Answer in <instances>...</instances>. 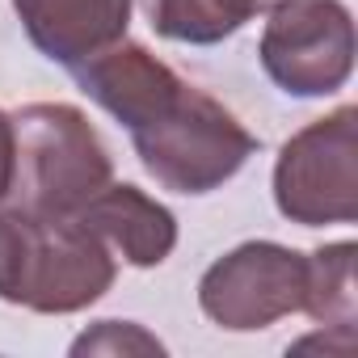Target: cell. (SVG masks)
I'll return each instance as SVG.
<instances>
[{"label":"cell","instance_id":"6da1fadb","mask_svg":"<svg viewBox=\"0 0 358 358\" xmlns=\"http://www.w3.org/2000/svg\"><path fill=\"white\" fill-rule=\"evenodd\" d=\"M118 278V257L76 220L0 203V299L68 316L93 308Z\"/></svg>","mask_w":358,"mask_h":358},{"label":"cell","instance_id":"7a4b0ae2","mask_svg":"<svg viewBox=\"0 0 358 358\" xmlns=\"http://www.w3.org/2000/svg\"><path fill=\"white\" fill-rule=\"evenodd\" d=\"M106 182H114V160L85 110L34 101L13 114V186L5 203L38 215H76Z\"/></svg>","mask_w":358,"mask_h":358},{"label":"cell","instance_id":"3957f363","mask_svg":"<svg viewBox=\"0 0 358 358\" xmlns=\"http://www.w3.org/2000/svg\"><path fill=\"white\" fill-rule=\"evenodd\" d=\"M139 164L173 194H211L249 164L257 139L207 89L182 80L148 122L131 131Z\"/></svg>","mask_w":358,"mask_h":358},{"label":"cell","instance_id":"277c9868","mask_svg":"<svg viewBox=\"0 0 358 358\" xmlns=\"http://www.w3.org/2000/svg\"><path fill=\"white\" fill-rule=\"evenodd\" d=\"M274 207L299 228L358 220V110L333 114L295 131L274 160Z\"/></svg>","mask_w":358,"mask_h":358},{"label":"cell","instance_id":"5b68a950","mask_svg":"<svg viewBox=\"0 0 358 358\" xmlns=\"http://www.w3.org/2000/svg\"><path fill=\"white\" fill-rule=\"evenodd\" d=\"M354 13L341 0H278L257 55L287 97H329L354 72Z\"/></svg>","mask_w":358,"mask_h":358},{"label":"cell","instance_id":"8992f818","mask_svg":"<svg viewBox=\"0 0 358 358\" xmlns=\"http://www.w3.org/2000/svg\"><path fill=\"white\" fill-rule=\"evenodd\" d=\"M308 253L278 241H245L207 266L199 278V308L228 333H257L303 312Z\"/></svg>","mask_w":358,"mask_h":358},{"label":"cell","instance_id":"52a82bcc","mask_svg":"<svg viewBox=\"0 0 358 358\" xmlns=\"http://www.w3.org/2000/svg\"><path fill=\"white\" fill-rule=\"evenodd\" d=\"M72 72H76V85L106 114H114L127 131L148 122L177 89H182V76H177L164 59H156L143 43H131V38L110 43L106 51L89 55Z\"/></svg>","mask_w":358,"mask_h":358},{"label":"cell","instance_id":"ba28073f","mask_svg":"<svg viewBox=\"0 0 358 358\" xmlns=\"http://www.w3.org/2000/svg\"><path fill=\"white\" fill-rule=\"evenodd\" d=\"M76 220L135 270H152L177 249V215L131 182H106Z\"/></svg>","mask_w":358,"mask_h":358},{"label":"cell","instance_id":"9c48e42d","mask_svg":"<svg viewBox=\"0 0 358 358\" xmlns=\"http://www.w3.org/2000/svg\"><path fill=\"white\" fill-rule=\"evenodd\" d=\"M135 0H13L26 38L64 68L85 64L110 43L127 38Z\"/></svg>","mask_w":358,"mask_h":358},{"label":"cell","instance_id":"30bf717a","mask_svg":"<svg viewBox=\"0 0 358 358\" xmlns=\"http://www.w3.org/2000/svg\"><path fill=\"white\" fill-rule=\"evenodd\" d=\"M354 241L320 245L308 253V291H303V312L316 324H337L354 329L358 295H354Z\"/></svg>","mask_w":358,"mask_h":358},{"label":"cell","instance_id":"8fae6325","mask_svg":"<svg viewBox=\"0 0 358 358\" xmlns=\"http://www.w3.org/2000/svg\"><path fill=\"white\" fill-rule=\"evenodd\" d=\"M139 5L148 13V26L173 43L215 47L241 30V22L220 9V0H139Z\"/></svg>","mask_w":358,"mask_h":358},{"label":"cell","instance_id":"7c38bea8","mask_svg":"<svg viewBox=\"0 0 358 358\" xmlns=\"http://www.w3.org/2000/svg\"><path fill=\"white\" fill-rule=\"evenodd\" d=\"M72 354H164V341L135 320H97L72 341Z\"/></svg>","mask_w":358,"mask_h":358},{"label":"cell","instance_id":"4fadbf2b","mask_svg":"<svg viewBox=\"0 0 358 358\" xmlns=\"http://www.w3.org/2000/svg\"><path fill=\"white\" fill-rule=\"evenodd\" d=\"M13 186V114L0 110V203L9 199Z\"/></svg>","mask_w":358,"mask_h":358},{"label":"cell","instance_id":"5bb4252c","mask_svg":"<svg viewBox=\"0 0 358 358\" xmlns=\"http://www.w3.org/2000/svg\"><path fill=\"white\" fill-rule=\"evenodd\" d=\"M274 5H278V0H220V9H224V13H232L241 26H245L249 17H257V13H270Z\"/></svg>","mask_w":358,"mask_h":358}]
</instances>
